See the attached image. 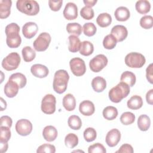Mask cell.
<instances>
[{
    "label": "cell",
    "instance_id": "cell-1",
    "mask_svg": "<svg viewBox=\"0 0 153 153\" xmlns=\"http://www.w3.org/2000/svg\"><path fill=\"white\" fill-rule=\"evenodd\" d=\"M19 31L20 27L16 23H10L5 27L6 42L10 48H16L19 47L21 44L22 39L19 35Z\"/></svg>",
    "mask_w": 153,
    "mask_h": 153
},
{
    "label": "cell",
    "instance_id": "cell-2",
    "mask_svg": "<svg viewBox=\"0 0 153 153\" xmlns=\"http://www.w3.org/2000/svg\"><path fill=\"white\" fill-rule=\"evenodd\" d=\"M69 75L68 72L63 69L57 71L54 75L53 87V89L58 94L64 93L68 87Z\"/></svg>",
    "mask_w": 153,
    "mask_h": 153
},
{
    "label": "cell",
    "instance_id": "cell-3",
    "mask_svg": "<svg viewBox=\"0 0 153 153\" xmlns=\"http://www.w3.org/2000/svg\"><path fill=\"white\" fill-rule=\"evenodd\" d=\"M130 91L129 85L121 81L109 90L108 94L109 98L114 103H119L123 99L126 97L129 94Z\"/></svg>",
    "mask_w": 153,
    "mask_h": 153
},
{
    "label": "cell",
    "instance_id": "cell-4",
    "mask_svg": "<svg viewBox=\"0 0 153 153\" xmlns=\"http://www.w3.org/2000/svg\"><path fill=\"white\" fill-rule=\"evenodd\" d=\"M16 7L19 11L27 16H35L39 11V5L34 0H18Z\"/></svg>",
    "mask_w": 153,
    "mask_h": 153
},
{
    "label": "cell",
    "instance_id": "cell-5",
    "mask_svg": "<svg viewBox=\"0 0 153 153\" xmlns=\"http://www.w3.org/2000/svg\"><path fill=\"white\" fill-rule=\"evenodd\" d=\"M146 59L143 54L139 53L131 52L127 54L125 57L126 65L131 68H142L145 63Z\"/></svg>",
    "mask_w": 153,
    "mask_h": 153
},
{
    "label": "cell",
    "instance_id": "cell-6",
    "mask_svg": "<svg viewBox=\"0 0 153 153\" xmlns=\"http://www.w3.org/2000/svg\"><path fill=\"white\" fill-rule=\"evenodd\" d=\"M21 59L16 52H13L7 55L2 61V68L8 71L16 69L20 63Z\"/></svg>",
    "mask_w": 153,
    "mask_h": 153
},
{
    "label": "cell",
    "instance_id": "cell-7",
    "mask_svg": "<svg viewBox=\"0 0 153 153\" xmlns=\"http://www.w3.org/2000/svg\"><path fill=\"white\" fill-rule=\"evenodd\" d=\"M51 40V38L48 33L42 32L33 41V48L37 51H44L48 48Z\"/></svg>",
    "mask_w": 153,
    "mask_h": 153
},
{
    "label": "cell",
    "instance_id": "cell-8",
    "mask_svg": "<svg viewBox=\"0 0 153 153\" xmlns=\"http://www.w3.org/2000/svg\"><path fill=\"white\" fill-rule=\"evenodd\" d=\"M56 99L51 94H46L42 99L41 111L46 114H52L56 111Z\"/></svg>",
    "mask_w": 153,
    "mask_h": 153
},
{
    "label": "cell",
    "instance_id": "cell-9",
    "mask_svg": "<svg viewBox=\"0 0 153 153\" xmlns=\"http://www.w3.org/2000/svg\"><path fill=\"white\" fill-rule=\"evenodd\" d=\"M69 66L72 74L80 76L83 75L86 72V66L84 61L79 57H74L69 62Z\"/></svg>",
    "mask_w": 153,
    "mask_h": 153
},
{
    "label": "cell",
    "instance_id": "cell-10",
    "mask_svg": "<svg viewBox=\"0 0 153 153\" xmlns=\"http://www.w3.org/2000/svg\"><path fill=\"white\" fill-rule=\"evenodd\" d=\"M108 62V59L104 54H98L90 61L89 66L93 72H99L107 65Z\"/></svg>",
    "mask_w": 153,
    "mask_h": 153
},
{
    "label": "cell",
    "instance_id": "cell-11",
    "mask_svg": "<svg viewBox=\"0 0 153 153\" xmlns=\"http://www.w3.org/2000/svg\"><path fill=\"white\" fill-rule=\"evenodd\" d=\"M16 130L17 133L23 136L30 134L32 131V124L31 122L26 119H20L16 124Z\"/></svg>",
    "mask_w": 153,
    "mask_h": 153
},
{
    "label": "cell",
    "instance_id": "cell-12",
    "mask_svg": "<svg viewBox=\"0 0 153 153\" xmlns=\"http://www.w3.org/2000/svg\"><path fill=\"white\" fill-rule=\"evenodd\" d=\"M121 139V133L117 128L111 129L106 135V143L110 147L115 146Z\"/></svg>",
    "mask_w": 153,
    "mask_h": 153
},
{
    "label": "cell",
    "instance_id": "cell-13",
    "mask_svg": "<svg viewBox=\"0 0 153 153\" xmlns=\"http://www.w3.org/2000/svg\"><path fill=\"white\" fill-rule=\"evenodd\" d=\"M111 34L115 37L117 42H121L127 38L128 31L124 26L118 25L114 26L112 28Z\"/></svg>",
    "mask_w": 153,
    "mask_h": 153
},
{
    "label": "cell",
    "instance_id": "cell-14",
    "mask_svg": "<svg viewBox=\"0 0 153 153\" xmlns=\"http://www.w3.org/2000/svg\"><path fill=\"white\" fill-rule=\"evenodd\" d=\"M63 14L64 17L68 20L76 19L78 17V8L76 5L71 2L67 3L64 8Z\"/></svg>",
    "mask_w": 153,
    "mask_h": 153
},
{
    "label": "cell",
    "instance_id": "cell-15",
    "mask_svg": "<svg viewBox=\"0 0 153 153\" xmlns=\"http://www.w3.org/2000/svg\"><path fill=\"white\" fill-rule=\"evenodd\" d=\"M38 30V25L35 22H32L26 23L22 27V33L27 39H31L33 38L36 34Z\"/></svg>",
    "mask_w": 153,
    "mask_h": 153
},
{
    "label": "cell",
    "instance_id": "cell-16",
    "mask_svg": "<svg viewBox=\"0 0 153 153\" xmlns=\"http://www.w3.org/2000/svg\"><path fill=\"white\" fill-rule=\"evenodd\" d=\"M30 72L34 76L39 78L46 77L49 73L48 68L41 64L33 65L30 68Z\"/></svg>",
    "mask_w": 153,
    "mask_h": 153
},
{
    "label": "cell",
    "instance_id": "cell-17",
    "mask_svg": "<svg viewBox=\"0 0 153 153\" xmlns=\"http://www.w3.org/2000/svg\"><path fill=\"white\" fill-rule=\"evenodd\" d=\"M79 111L83 115L90 116L94 114L95 107L92 102L85 100L80 103L79 105Z\"/></svg>",
    "mask_w": 153,
    "mask_h": 153
},
{
    "label": "cell",
    "instance_id": "cell-18",
    "mask_svg": "<svg viewBox=\"0 0 153 153\" xmlns=\"http://www.w3.org/2000/svg\"><path fill=\"white\" fill-rule=\"evenodd\" d=\"M19 88V87L17 83L13 81L8 79V82L5 84L4 86V93L8 97H14L17 94Z\"/></svg>",
    "mask_w": 153,
    "mask_h": 153
},
{
    "label": "cell",
    "instance_id": "cell-19",
    "mask_svg": "<svg viewBox=\"0 0 153 153\" xmlns=\"http://www.w3.org/2000/svg\"><path fill=\"white\" fill-rule=\"evenodd\" d=\"M57 129L53 126H45L42 131L43 137L48 142L54 141L57 137Z\"/></svg>",
    "mask_w": 153,
    "mask_h": 153
},
{
    "label": "cell",
    "instance_id": "cell-20",
    "mask_svg": "<svg viewBox=\"0 0 153 153\" xmlns=\"http://www.w3.org/2000/svg\"><path fill=\"white\" fill-rule=\"evenodd\" d=\"M114 16L117 20L120 22H125L127 21L130 16L129 10L126 7H118L115 12Z\"/></svg>",
    "mask_w": 153,
    "mask_h": 153
},
{
    "label": "cell",
    "instance_id": "cell-21",
    "mask_svg": "<svg viewBox=\"0 0 153 153\" xmlns=\"http://www.w3.org/2000/svg\"><path fill=\"white\" fill-rule=\"evenodd\" d=\"M91 86L94 91L97 93L103 91L106 87V81L101 76H96L92 79Z\"/></svg>",
    "mask_w": 153,
    "mask_h": 153
},
{
    "label": "cell",
    "instance_id": "cell-22",
    "mask_svg": "<svg viewBox=\"0 0 153 153\" xmlns=\"http://www.w3.org/2000/svg\"><path fill=\"white\" fill-rule=\"evenodd\" d=\"M12 1L11 0H1L0 1V18H7L11 13V7Z\"/></svg>",
    "mask_w": 153,
    "mask_h": 153
},
{
    "label": "cell",
    "instance_id": "cell-23",
    "mask_svg": "<svg viewBox=\"0 0 153 153\" xmlns=\"http://www.w3.org/2000/svg\"><path fill=\"white\" fill-rule=\"evenodd\" d=\"M63 106L68 111H72L76 107V100L71 93L66 94L63 98Z\"/></svg>",
    "mask_w": 153,
    "mask_h": 153
},
{
    "label": "cell",
    "instance_id": "cell-24",
    "mask_svg": "<svg viewBox=\"0 0 153 153\" xmlns=\"http://www.w3.org/2000/svg\"><path fill=\"white\" fill-rule=\"evenodd\" d=\"M68 50L69 51L72 53H76L79 51L81 45V42L80 41L79 38L77 36L74 35H70L68 37Z\"/></svg>",
    "mask_w": 153,
    "mask_h": 153
},
{
    "label": "cell",
    "instance_id": "cell-25",
    "mask_svg": "<svg viewBox=\"0 0 153 153\" xmlns=\"http://www.w3.org/2000/svg\"><path fill=\"white\" fill-rule=\"evenodd\" d=\"M127 107L133 110L140 109L143 105V100L142 97L138 95H134L127 102Z\"/></svg>",
    "mask_w": 153,
    "mask_h": 153
},
{
    "label": "cell",
    "instance_id": "cell-26",
    "mask_svg": "<svg viewBox=\"0 0 153 153\" xmlns=\"http://www.w3.org/2000/svg\"><path fill=\"white\" fill-rule=\"evenodd\" d=\"M135 8L139 13L145 14L149 12L151 10V4L147 0H139L136 2Z\"/></svg>",
    "mask_w": 153,
    "mask_h": 153
},
{
    "label": "cell",
    "instance_id": "cell-27",
    "mask_svg": "<svg viewBox=\"0 0 153 153\" xmlns=\"http://www.w3.org/2000/svg\"><path fill=\"white\" fill-rule=\"evenodd\" d=\"M151 126V120L150 118L145 115H140L137 120V126L140 130L145 131H147Z\"/></svg>",
    "mask_w": 153,
    "mask_h": 153
},
{
    "label": "cell",
    "instance_id": "cell-28",
    "mask_svg": "<svg viewBox=\"0 0 153 153\" xmlns=\"http://www.w3.org/2000/svg\"><path fill=\"white\" fill-rule=\"evenodd\" d=\"M96 22L99 26L102 27H106L111 24L112 17L109 14L107 13H103L97 16Z\"/></svg>",
    "mask_w": 153,
    "mask_h": 153
},
{
    "label": "cell",
    "instance_id": "cell-29",
    "mask_svg": "<svg viewBox=\"0 0 153 153\" xmlns=\"http://www.w3.org/2000/svg\"><path fill=\"white\" fill-rule=\"evenodd\" d=\"M136 80L135 75L133 72L128 71L122 73L120 78V81L126 83L129 87H133L136 83Z\"/></svg>",
    "mask_w": 153,
    "mask_h": 153
},
{
    "label": "cell",
    "instance_id": "cell-30",
    "mask_svg": "<svg viewBox=\"0 0 153 153\" xmlns=\"http://www.w3.org/2000/svg\"><path fill=\"white\" fill-rule=\"evenodd\" d=\"M102 114L106 120H113L118 116V110L114 106H108L103 109Z\"/></svg>",
    "mask_w": 153,
    "mask_h": 153
},
{
    "label": "cell",
    "instance_id": "cell-31",
    "mask_svg": "<svg viewBox=\"0 0 153 153\" xmlns=\"http://www.w3.org/2000/svg\"><path fill=\"white\" fill-rule=\"evenodd\" d=\"M9 80H11L14 81L17 84V85L19 87V88H23L27 82V79L25 75H23L22 73H14L12 74L9 79Z\"/></svg>",
    "mask_w": 153,
    "mask_h": 153
},
{
    "label": "cell",
    "instance_id": "cell-32",
    "mask_svg": "<svg viewBox=\"0 0 153 153\" xmlns=\"http://www.w3.org/2000/svg\"><path fill=\"white\" fill-rule=\"evenodd\" d=\"M94 51L93 44L88 41H84L81 42V48L79 50V53L84 56H88L91 55Z\"/></svg>",
    "mask_w": 153,
    "mask_h": 153
},
{
    "label": "cell",
    "instance_id": "cell-33",
    "mask_svg": "<svg viewBox=\"0 0 153 153\" xmlns=\"http://www.w3.org/2000/svg\"><path fill=\"white\" fill-rule=\"evenodd\" d=\"M22 54L23 60L26 62H30L32 61L36 57V53L33 49L30 46H26L23 48Z\"/></svg>",
    "mask_w": 153,
    "mask_h": 153
},
{
    "label": "cell",
    "instance_id": "cell-34",
    "mask_svg": "<svg viewBox=\"0 0 153 153\" xmlns=\"http://www.w3.org/2000/svg\"><path fill=\"white\" fill-rule=\"evenodd\" d=\"M66 30L70 34H74L76 36H79L82 30V27L78 23H69L66 26Z\"/></svg>",
    "mask_w": 153,
    "mask_h": 153
},
{
    "label": "cell",
    "instance_id": "cell-35",
    "mask_svg": "<svg viewBox=\"0 0 153 153\" xmlns=\"http://www.w3.org/2000/svg\"><path fill=\"white\" fill-rule=\"evenodd\" d=\"M68 124L69 127L73 130H79L82 126V121L78 115H71L68 118Z\"/></svg>",
    "mask_w": 153,
    "mask_h": 153
},
{
    "label": "cell",
    "instance_id": "cell-36",
    "mask_svg": "<svg viewBox=\"0 0 153 153\" xmlns=\"http://www.w3.org/2000/svg\"><path fill=\"white\" fill-rule=\"evenodd\" d=\"M65 143L66 147L74 148L78 143V137L74 133H69L65 136Z\"/></svg>",
    "mask_w": 153,
    "mask_h": 153
},
{
    "label": "cell",
    "instance_id": "cell-37",
    "mask_svg": "<svg viewBox=\"0 0 153 153\" xmlns=\"http://www.w3.org/2000/svg\"><path fill=\"white\" fill-rule=\"evenodd\" d=\"M117 40L115 37L111 35H107L103 40V45L107 50H111L115 48L117 45Z\"/></svg>",
    "mask_w": 153,
    "mask_h": 153
},
{
    "label": "cell",
    "instance_id": "cell-38",
    "mask_svg": "<svg viewBox=\"0 0 153 153\" xmlns=\"http://www.w3.org/2000/svg\"><path fill=\"white\" fill-rule=\"evenodd\" d=\"M135 120V115L131 112H125L120 117L121 123L126 126L131 124Z\"/></svg>",
    "mask_w": 153,
    "mask_h": 153
},
{
    "label": "cell",
    "instance_id": "cell-39",
    "mask_svg": "<svg viewBox=\"0 0 153 153\" xmlns=\"http://www.w3.org/2000/svg\"><path fill=\"white\" fill-rule=\"evenodd\" d=\"M83 32L87 36H93L97 30V28L93 23L88 22L85 23L82 27Z\"/></svg>",
    "mask_w": 153,
    "mask_h": 153
},
{
    "label": "cell",
    "instance_id": "cell-40",
    "mask_svg": "<svg viewBox=\"0 0 153 153\" xmlns=\"http://www.w3.org/2000/svg\"><path fill=\"white\" fill-rule=\"evenodd\" d=\"M83 135L84 139L87 142H90L96 139L97 136V133L94 128L88 127L84 131Z\"/></svg>",
    "mask_w": 153,
    "mask_h": 153
},
{
    "label": "cell",
    "instance_id": "cell-41",
    "mask_svg": "<svg viewBox=\"0 0 153 153\" xmlns=\"http://www.w3.org/2000/svg\"><path fill=\"white\" fill-rule=\"evenodd\" d=\"M140 25L143 29H151L153 26V17L150 15L143 16L140 20Z\"/></svg>",
    "mask_w": 153,
    "mask_h": 153
},
{
    "label": "cell",
    "instance_id": "cell-42",
    "mask_svg": "<svg viewBox=\"0 0 153 153\" xmlns=\"http://www.w3.org/2000/svg\"><path fill=\"white\" fill-rule=\"evenodd\" d=\"M80 15L84 19L91 20L94 16V10L90 7L85 6L81 8L80 11Z\"/></svg>",
    "mask_w": 153,
    "mask_h": 153
},
{
    "label": "cell",
    "instance_id": "cell-43",
    "mask_svg": "<svg viewBox=\"0 0 153 153\" xmlns=\"http://www.w3.org/2000/svg\"><path fill=\"white\" fill-rule=\"evenodd\" d=\"M10 128L5 126H1V134H0V142H7L11 137Z\"/></svg>",
    "mask_w": 153,
    "mask_h": 153
},
{
    "label": "cell",
    "instance_id": "cell-44",
    "mask_svg": "<svg viewBox=\"0 0 153 153\" xmlns=\"http://www.w3.org/2000/svg\"><path fill=\"white\" fill-rule=\"evenodd\" d=\"M106 152L105 148L100 143H96L90 145L88 148V153H106Z\"/></svg>",
    "mask_w": 153,
    "mask_h": 153
},
{
    "label": "cell",
    "instance_id": "cell-45",
    "mask_svg": "<svg viewBox=\"0 0 153 153\" xmlns=\"http://www.w3.org/2000/svg\"><path fill=\"white\" fill-rule=\"evenodd\" d=\"M56 152V148L53 145L48 144V143H44L43 145H40L37 150V153H54Z\"/></svg>",
    "mask_w": 153,
    "mask_h": 153
},
{
    "label": "cell",
    "instance_id": "cell-46",
    "mask_svg": "<svg viewBox=\"0 0 153 153\" xmlns=\"http://www.w3.org/2000/svg\"><path fill=\"white\" fill-rule=\"evenodd\" d=\"M63 1H48L49 7L52 11H57L62 7Z\"/></svg>",
    "mask_w": 153,
    "mask_h": 153
},
{
    "label": "cell",
    "instance_id": "cell-47",
    "mask_svg": "<svg viewBox=\"0 0 153 153\" xmlns=\"http://www.w3.org/2000/svg\"><path fill=\"white\" fill-rule=\"evenodd\" d=\"M13 121L11 117L7 115L2 116L1 117V126H5L11 128Z\"/></svg>",
    "mask_w": 153,
    "mask_h": 153
},
{
    "label": "cell",
    "instance_id": "cell-48",
    "mask_svg": "<svg viewBox=\"0 0 153 153\" xmlns=\"http://www.w3.org/2000/svg\"><path fill=\"white\" fill-rule=\"evenodd\" d=\"M116 152L119 153H124V152H127V153H133V148L131 146V145L124 143L121 146L120 149L116 151Z\"/></svg>",
    "mask_w": 153,
    "mask_h": 153
},
{
    "label": "cell",
    "instance_id": "cell-49",
    "mask_svg": "<svg viewBox=\"0 0 153 153\" xmlns=\"http://www.w3.org/2000/svg\"><path fill=\"white\" fill-rule=\"evenodd\" d=\"M146 76L149 83L152 84V63H151L146 69Z\"/></svg>",
    "mask_w": 153,
    "mask_h": 153
},
{
    "label": "cell",
    "instance_id": "cell-50",
    "mask_svg": "<svg viewBox=\"0 0 153 153\" xmlns=\"http://www.w3.org/2000/svg\"><path fill=\"white\" fill-rule=\"evenodd\" d=\"M146 102L149 105L153 104V89L149 90L146 94Z\"/></svg>",
    "mask_w": 153,
    "mask_h": 153
},
{
    "label": "cell",
    "instance_id": "cell-51",
    "mask_svg": "<svg viewBox=\"0 0 153 153\" xmlns=\"http://www.w3.org/2000/svg\"><path fill=\"white\" fill-rule=\"evenodd\" d=\"M83 2L86 7L91 8L96 4L97 0H84L83 1Z\"/></svg>",
    "mask_w": 153,
    "mask_h": 153
},
{
    "label": "cell",
    "instance_id": "cell-52",
    "mask_svg": "<svg viewBox=\"0 0 153 153\" xmlns=\"http://www.w3.org/2000/svg\"><path fill=\"white\" fill-rule=\"evenodd\" d=\"M8 143L7 142H0V149L2 153L6 152L8 149Z\"/></svg>",
    "mask_w": 153,
    "mask_h": 153
},
{
    "label": "cell",
    "instance_id": "cell-53",
    "mask_svg": "<svg viewBox=\"0 0 153 153\" xmlns=\"http://www.w3.org/2000/svg\"><path fill=\"white\" fill-rule=\"evenodd\" d=\"M1 111H4V110L6 108H7V103H6V102L3 99L2 97H1Z\"/></svg>",
    "mask_w": 153,
    "mask_h": 153
}]
</instances>
